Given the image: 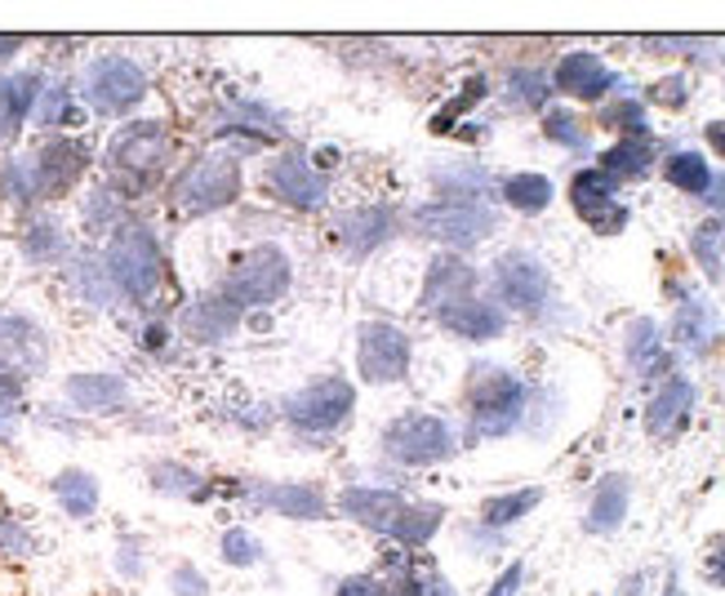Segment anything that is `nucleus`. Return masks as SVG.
<instances>
[{
	"mask_svg": "<svg viewBox=\"0 0 725 596\" xmlns=\"http://www.w3.org/2000/svg\"><path fill=\"white\" fill-rule=\"evenodd\" d=\"M241 191V165L236 156H201L191 161L174 183V206L183 214H214L236 201Z\"/></svg>",
	"mask_w": 725,
	"mask_h": 596,
	"instance_id": "obj_2",
	"label": "nucleus"
},
{
	"mask_svg": "<svg viewBox=\"0 0 725 596\" xmlns=\"http://www.w3.org/2000/svg\"><path fill=\"white\" fill-rule=\"evenodd\" d=\"M36 94H40V77L36 72H19V77L0 81V135H5V139H14L23 129Z\"/></svg>",
	"mask_w": 725,
	"mask_h": 596,
	"instance_id": "obj_20",
	"label": "nucleus"
},
{
	"mask_svg": "<svg viewBox=\"0 0 725 596\" xmlns=\"http://www.w3.org/2000/svg\"><path fill=\"white\" fill-rule=\"evenodd\" d=\"M539 499H543L539 490H516V494L486 499V507H481V521H486V525H512V521H521L525 512H530Z\"/></svg>",
	"mask_w": 725,
	"mask_h": 596,
	"instance_id": "obj_32",
	"label": "nucleus"
},
{
	"mask_svg": "<svg viewBox=\"0 0 725 596\" xmlns=\"http://www.w3.org/2000/svg\"><path fill=\"white\" fill-rule=\"evenodd\" d=\"M174 587H178V596H201V592H206V579L183 565V570L174 574Z\"/></svg>",
	"mask_w": 725,
	"mask_h": 596,
	"instance_id": "obj_47",
	"label": "nucleus"
},
{
	"mask_svg": "<svg viewBox=\"0 0 725 596\" xmlns=\"http://www.w3.org/2000/svg\"><path fill=\"white\" fill-rule=\"evenodd\" d=\"M58 120H72V94L68 90H49V103L40 107V125H58Z\"/></svg>",
	"mask_w": 725,
	"mask_h": 596,
	"instance_id": "obj_41",
	"label": "nucleus"
},
{
	"mask_svg": "<svg viewBox=\"0 0 725 596\" xmlns=\"http://www.w3.org/2000/svg\"><path fill=\"white\" fill-rule=\"evenodd\" d=\"M68 396H72V406H81V410L107 414V410L125 406V383L116 374H77L68 383Z\"/></svg>",
	"mask_w": 725,
	"mask_h": 596,
	"instance_id": "obj_24",
	"label": "nucleus"
},
{
	"mask_svg": "<svg viewBox=\"0 0 725 596\" xmlns=\"http://www.w3.org/2000/svg\"><path fill=\"white\" fill-rule=\"evenodd\" d=\"M664 174H668L673 187H681V191H690V196H703V191L712 187V170H708V161L694 156V152H677V156L664 165Z\"/></svg>",
	"mask_w": 725,
	"mask_h": 596,
	"instance_id": "obj_30",
	"label": "nucleus"
},
{
	"mask_svg": "<svg viewBox=\"0 0 725 596\" xmlns=\"http://www.w3.org/2000/svg\"><path fill=\"white\" fill-rule=\"evenodd\" d=\"M54 494H58V503L68 507L72 516H90L98 507V481L90 472H62L54 481Z\"/></svg>",
	"mask_w": 725,
	"mask_h": 596,
	"instance_id": "obj_29",
	"label": "nucleus"
},
{
	"mask_svg": "<svg viewBox=\"0 0 725 596\" xmlns=\"http://www.w3.org/2000/svg\"><path fill=\"white\" fill-rule=\"evenodd\" d=\"M441 325L458 339H472V343H486V339H499L503 335V312L490 307V303H477V299H464V303H449L441 307Z\"/></svg>",
	"mask_w": 725,
	"mask_h": 596,
	"instance_id": "obj_17",
	"label": "nucleus"
},
{
	"mask_svg": "<svg viewBox=\"0 0 725 596\" xmlns=\"http://www.w3.org/2000/svg\"><path fill=\"white\" fill-rule=\"evenodd\" d=\"M391 596H428V587L414 570H397V579H391Z\"/></svg>",
	"mask_w": 725,
	"mask_h": 596,
	"instance_id": "obj_45",
	"label": "nucleus"
},
{
	"mask_svg": "<svg viewBox=\"0 0 725 596\" xmlns=\"http://www.w3.org/2000/svg\"><path fill=\"white\" fill-rule=\"evenodd\" d=\"M481 94H486V81H481V77H477V81H468V94H458V98H454V103H449V107L436 116V129H449V120H454L458 112H468V107H472Z\"/></svg>",
	"mask_w": 725,
	"mask_h": 596,
	"instance_id": "obj_40",
	"label": "nucleus"
},
{
	"mask_svg": "<svg viewBox=\"0 0 725 596\" xmlns=\"http://www.w3.org/2000/svg\"><path fill=\"white\" fill-rule=\"evenodd\" d=\"M654 103L681 107V103H686V81H658V85H654Z\"/></svg>",
	"mask_w": 725,
	"mask_h": 596,
	"instance_id": "obj_46",
	"label": "nucleus"
},
{
	"mask_svg": "<svg viewBox=\"0 0 725 596\" xmlns=\"http://www.w3.org/2000/svg\"><path fill=\"white\" fill-rule=\"evenodd\" d=\"M708 143L725 156V120H712V125H708Z\"/></svg>",
	"mask_w": 725,
	"mask_h": 596,
	"instance_id": "obj_49",
	"label": "nucleus"
},
{
	"mask_svg": "<svg viewBox=\"0 0 725 596\" xmlns=\"http://www.w3.org/2000/svg\"><path fill=\"white\" fill-rule=\"evenodd\" d=\"M606 125H615V129H632V135H645L641 103H615V107L606 112Z\"/></svg>",
	"mask_w": 725,
	"mask_h": 596,
	"instance_id": "obj_39",
	"label": "nucleus"
},
{
	"mask_svg": "<svg viewBox=\"0 0 725 596\" xmlns=\"http://www.w3.org/2000/svg\"><path fill=\"white\" fill-rule=\"evenodd\" d=\"M494 285H499L503 303H512L521 312H539L548 303V290H552L543 262L530 254H503L494 262Z\"/></svg>",
	"mask_w": 725,
	"mask_h": 596,
	"instance_id": "obj_12",
	"label": "nucleus"
},
{
	"mask_svg": "<svg viewBox=\"0 0 725 596\" xmlns=\"http://www.w3.org/2000/svg\"><path fill=\"white\" fill-rule=\"evenodd\" d=\"M262 557V548H258V539H249L245 529H227L223 535V561L227 565H254Z\"/></svg>",
	"mask_w": 725,
	"mask_h": 596,
	"instance_id": "obj_35",
	"label": "nucleus"
},
{
	"mask_svg": "<svg viewBox=\"0 0 725 596\" xmlns=\"http://www.w3.org/2000/svg\"><path fill=\"white\" fill-rule=\"evenodd\" d=\"M268 191H277L281 201L294 206V210H320L329 183H325V174L312 170L303 156H277V161L268 165Z\"/></svg>",
	"mask_w": 725,
	"mask_h": 596,
	"instance_id": "obj_13",
	"label": "nucleus"
},
{
	"mask_svg": "<svg viewBox=\"0 0 725 596\" xmlns=\"http://www.w3.org/2000/svg\"><path fill=\"white\" fill-rule=\"evenodd\" d=\"M10 49H19V40H14V36H0V58H5Z\"/></svg>",
	"mask_w": 725,
	"mask_h": 596,
	"instance_id": "obj_51",
	"label": "nucleus"
},
{
	"mask_svg": "<svg viewBox=\"0 0 725 596\" xmlns=\"http://www.w3.org/2000/svg\"><path fill=\"white\" fill-rule=\"evenodd\" d=\"M601 170H606L610 178H641V174L650 170V148H645L641 139L619 143V148H610V152L601 156Z\"/></svg>",
	"mask_w": 725,
	"mask_h": 596,
	"instance_id": "obj_31",
	"label": "nucleus"
},
{
	"mask_svg": "<svg viewBox=\"0 0 725 596\" xmlns=\"http://www.w3.org/2000/svg\"><path fill=\"white\" fill-rule=\"evenodd\" d=\"M664 579H673V570H664V565L641 570V574L623 587V596H668V587H650V583H664Z\"/></svg>",
	"mask_w": 725,
	"mask_h": 596,
	"instance_id": "obj_38",
	"label": "nucleus"
},
{
	"mask_svg": "<svg viewBox=\"0 0 725 596\" xmlns=\"http://www.w3.org/2000/svg\"><path fill=\"white\" fill-rule=\"evenodd\" d=\"M90 165V152L81 143H68V139H58L49 143L36 161H32V178H36V196H62Z\"/></svg>",
	"mask_w": 725,
	"mask_h": 596,
	"instance_id": "obj_15",
	"label": "nucleus"
},
{
	"mask_svg": "<svg viewBox=\"0 0 725 596\" xmlns=\"http://www.w3.org/2000/svg\"><path fill=\"white\" fill-rule=\"evenodd\" d=\"M391 232V214L387 210H356V214H343L339 219V245L348 254H370L378 241H387Z\"/></svg>",
	"mask_w": 725,
	"mask_h": 596,
	"instance_id": "obj_22",
	"label": "nucleus"
},
{
	"mask_svg": "<svg viewBox=\"0 0 725 596\" xmlns=\"http://www.w3.org/2000/svg\"><path fill=\"white\" fill-rule=\"evenodd\" d=\"M232 325H236V303H227V299H201V307L187 312V335L206 339V343L227 339Z\"/></svg>",
	"mask_w": 725,
	"mask_h": 596,
	"instance_id": "obj_26",
	"label": "nucleus"
},
{
	"mask_svg": "<svg viewBox=\"0 0 725 596\" xmlns=\"http://www.w3.org/2000/svg\"><path fill=\"white\" fill-rule=\"evenodd\" d=\"M543 129H548V139H552V143H565V148H583V129H578V120H574L570 112H552Z\"/></svg>",
	"mask_w": 725,
	"mask_h": 596,
	"instance_id": "obj_37",
	"label": "nucleus"
},
{
	"mask_svg": "<svg viewBox=\"0 0 725 596\" xmlns=\"http://www.w3.org/2000/svg\"><path fill=\"white\" fill-rule=\"evenodd\" d=\"M525 387L503 370H477L472 383V436H503L521 423Z\"/></svg>",
	"mask_w": 725,
	"mask_h": 596,
	"instance_id": "obj_5",
	"label": "nucleus"
},
{
	"mask_svg": "<svg viewBox=\"0 0 725 596\" xmlns=\"http://www.w3.org/2000/svg\"><path fill=\"white\" fill-rule=\"evenodd\" d=\"M27 249H32L36 258H45V254H58V249H62V241H58V227H32V241H27Z\"/></svg>",
	"mask_w": 725,
	"mask_h": 596,
	"instance_id": "obj_43",
	"label": "nucleus"
},
{
	"mask_svg": "<svg viewBox=\"0 0 725 596\" xmlns=\"http://www.w3.org/2000/svg\"><path fill=\"white\" fill-rule=\"evenodd\" d=\"M254 499L262 507L290 516V521H320L325 516V499H320L316 486H290V481H281V486H254Z\"/></svg>",
	"mask_w": 725,
	"mask_h": 596,
	"instance_id": "obj_18",
	"label": "nucleus"
},
{
	"mask_svg": "<svg viewBox=\"0 0 725 596\" xmlns=\"http://www.w3.org/2000/svg\"><path fill=\"white\" fill-rule=\"evenodd\" d=\"M673 335H677V343L699 348V343L712 335V316H708V307H703V303H686V307L677 312V320H673Z\"/></svg>",
	"mask_w": 725,
	"mask_h": 596,
	"instance_id": "obj_33",
	"label": "nucleus"
},
{
	"mask_svg": "<svg viewBox=\"0 0 725 596\" xmlns=\"http://www.w3.org/2000/svg\"><path fill=\"white\" fill-rule=\"evenodd\" d=\"M0 357L10 361V370H36L45 361V339L40 329L23 316H5L0 320Z\"/></svg>",
	"mask_w": 725,
	"mask_h": 596,
	"instance_id": "obj_19",
	"label": "nucleus"
},
{
	"mask_svg": "<svg viewBox=\"0 0 725 596\" xmlns=\"http://www.w3.org/2000/svg\"><path fill=\"white\" fill-rule=\"evenodd\" d=\"M356 406V392L348 378H316L312 387L294 392L285 401V419L303 432H335L352 419Z\"/></svg>",
	"mask_w": 725,
	"mask_h": 596,
	"instance_id": "obj_6",
	"label": "nucleus"
},
{
	"mask_svg": "<svg viewBox=\"0 0 725 596\" xmlns=\"http://www.w3.org/2000/svg\"><path fill=\"white\" fill-rule=\"evenodd\" d=\"M690 406H694V387L686 383V378H673L664 392L650 401V414H645V428L654 432V436H673L681 423H686V414H690Z\"/></svg>",
	"mask_w": 725,
	"mask_h": 596,
	"instance_id": "obj_21",
	"label": "nucleus"
},
{
	"mask_svg": "<svg viewBox=\"0 0 725 596\" xmlns=\"http://www.w3.org/2000/svg\"><path fill=\"white\" fill-rule=\"evenodd\" d=\"M628 361L641 378H654L668 370V357L658 348V335H654V320H636L632 325V339H628Z\"/></svg>",
	"mask_w": 725,
	"mask_h": 596,
	"instance_id": "obj_27",
	"label": "nucleus"
},
{
	"mask_svg": "<svg viewBox=\"0 0 725 596\" xmlns=\"http://www.w3.org/2000/svg\"><path fill=\"white\" fill-rule=\"evenodd\" d=\"M383 449L397 463L423 468V463H441L445 454H454V436L436 414H401L383 432Z\"/></svg>",
	"mask_w": 725,
	"mask_h": 596,
	"instance_id": "obj_7",
	"label": "nucleus"
},
{
	"mask_svg": "<svg viewBox=\"0 0 725 596\" xmlns=\"http://www.w3.org/2000/svg\"><path fill=\"white\" fill-rule=\"evenodd\" d=\"M472 290V268L458 258H441L432 277H428V290H423V303L428 307H449V303H464Z\"/></svg>",
	"mask_w": 725,
	"mask_h": 596,
	"instance_id": "obj_23",
	"label": "nucleus"
},
{
	"mask_svg": "<svg viewBox=\"0 0 725 596\" xmlns=\"http://www.w3.org/2000/svg\"><path fill=\"white\" fill-rule=\"evenodd\" d=\"M570 201H574V210H578L583 223H592V227L606 232V236L628 223V206L615 196V178H610L606 170H583V174H574Z\"/></svg>",
	"mask_w": 725,
	"mask_h": 596,
	"instance_id": "obj_11",
	"label": "nucleus"
},
{
	"mask_svg": "<svg viewBox=\"0 0 725 596\" xmlns=\"http://www.w3.org/2000/svg\"><path fill=\"white\" fill-rule=\"evenodd\" d=\"M628 499H632L628 481L623 477H606L601 490L592 494V507H587V529H592V535H610V529L628 516Z\"/></svg>",
	"mask_w": 725,
	"mask_h": 596,
	"instance_id": "obj_25",
	"label": "nucleus"
},
{
	"mask_svg": "<svg viewBox=\"0 0 725 596\" xmlns=\"http://www.w3.org/2000/svg\"><path fill=\"white\" fill-rule=\"evenodd\" d=\"M521 579H525V565H521V561H512V565L494 579V587H490L486 596H516V592H521Z\"/></svg>",
	"mask_w": 725,
	"mask_h": 596,
	"instance_id": "obj_42",
	"label": "nucleus"
},
{
	"mask_svg": "<svg viewBox=\"0 0 725 596\" xmlns=\"http://www.w3.org/2000/svg\"><path fill=\"white\" fill-rule=\"evenodd\" d=\"M503 201L521 214H539L548 201H552V183L543 174H512L503 183Z\"/></svg>",
	"mask_w": 725,
	"mask_h": 596,
	"instance_id": "obj_28",
	"label": "nucleus"
},
{
	"mask_svg": "<svg viewBox=\"0 0 725 596\" xmlns=\"http://www.w3.org/2000/svg\"><path fill=\"white\" fill-rule=\"evenodd\" d=\"M414 227L432 241H445V245H477L481 236H490L494 219L477 201H436V206H423L414 214Z\"/></svg>",
	"mask_w": 725,
	"mask_h": 596,
	"instance_id": "obj_10",
	"label": "nucleus"
},
{
	"mask_svg": "<svg viewBox=\"0 0 725 596\" xmlns=\"http://www.w3.org/2000/svg\"><path fill=\"white\" fill-rule=\"evenodd\" d=\"M343 512L370 529L401 539V544H428L441 529V507L436 503H406L391 490H370V486H352L343 490Z\"/></svg>",
	"mask_w": 725,
	"mask_h": 596,
	"instance_id": "obj_1",
	"label": "nucleus"
},
{
	"mask_svg": "<svg viewBox=\"0 0 725 596\" xmlns=\"http://www.w3.org/2000/svg\"><path fill=\"white\" fill-rule=\"evenodd\" d=\"M708 574H712V583H716V587H725V548H716V552H712Z\"/></svg>",
	"mask_w": 725,
	"mask_h": 596,
	"instance_id": "obj_48",
	"label": "nucleus"
},
{
	"mask_svg": "<svg viewBox=\"0 0 725 596\" xmlns=\"http://www.w3.org/2000/svg\"><path fill=\"white\" fill-rule=\"evenodd\" d=\"M165 152H169V135L156 125V120H139V125H129V129H120V135L112 139V165L116 170H129V174H148V170H156L161 161H165Z\"/></svg>",
	"mask_w": 725,
	"mask_h": 596,
	"instance_id": "obj_14",
	"label": "nucleus"
},
{
	"mask_svg": "<svg viewBox=\"0 0 725 596\" xmlns=\"http://www.w3.org/2000/svg\"><path fill=\"white\" fill-rule=\"evenodd\" d=\"M285 290H290V258L277 245H258L232 268L223 299L236 307H262V303H277Z\"/></svg>",
	"mask_w": 725,
	"mask_h": 596,
	"instance_id": "obj_4",
	"label": "nucleus"
},
{
	"mask_svg": "<svg viewBox=\"0 0 725 596\" xmlns=\"http://www.w3.org/2000/svg\"><path fill=\"white\" fill-rule=\"evenodd\" d=\"M356 361L370 383H401L410 370V335L387 320H370V325H361Z\"/></svg>",
	"mask_w": 725,
	"mask_h": 596,
	"instance_id": "obj_9",
	"label": "nucleus"
},
{
	"mask_svg": "<svg viewBox=\"0 0 725 596\" xmlns=\"http://www.w3.org/2000/svg\"><path fill=\"white\" fill-rule=\"evenodd\" d=\"M107 277L120 294L148 299L161 285V249L148 227H120L107 249Z\"/></svg>",
	"mask_w": 725,
	"mask_h": 596,
	"instance_id": "obj_3",
	"label": "nucleus"
},
{
	"mask_svg": "<svg viewBox=\"0 0 725 596\" xmlns=\"http://www.w3.org/2000/svg\"><path fill=\"white\" fill-rule=\"evenodd\" d=\"M143 94H148V77H143L129 58H120V54L98 58L94 68L85 72V98H90L98 112H107V116L129 112L135 103H143Z\"/></svg>",
	"mask_w": 725,
	"mask_h": 596,
	"instance_id": "obj_8",
	"label": "nucleus"
},
{
	"mask_svg": "<svg viewBox=\"0 0 725 596\" xmlns=\"http://www.w3.org/2000/svg\"><path fill=\"white\" fill-rule=\"evenodd\" d=\"M335 596H383V583H378V579H365V574H356V579H343Z\"/></svg>",
	"mask_w": 725,
	"mask_h": 596,
	"instance_id": "obj_44",
	"label": "nucleus"
},
{
	"mask_svg": "<svg viewBox=\"0 0 725 596\" xmlns=\"http://www.w3.org/2000/svg\"><path fill=\"white\" fill-rule=\"evenodd\" d=\"M721 236H725L721 223H703V227L694 232V254H699V262H703L708 277H721Z\"/></svg>",
	"mask_w": 725,
	"mask_h": 596,
	"instance_id": "obj_34",
	"label": "nucleus"
},
{
	"mask_svg": "<svg viewBox=\"0 0 725 596\" xmlns=\"http://www.w3.org/2000/svg\"><path fill=\"white\" fill-rule=\"evenodd\" d=\"M615 85H619V77L606 68V62H601L597 54H587V49L565 54V58L557 62V90H561V94H574V98H601V94L615 90Z\"/></svg>",
	"mask_w": 725,
	"mask_h": 596,
	"instance_id": "obj_16",
	"label": "nucleus"
},
{
	"mask_svg": "<svg viewBox=\"0 0 725 596\" xmlns=\"http://www.w3.org/2000/svg\"><path fill=\"white\" fill-rule=\"evenodd\" d=\"M5 196H14V201H36V178H32V161H10L5 170Z\"/></svg>",
	"mask_w": 725,
	"mask_h": 596,
	"instance_id": "obj_36",
	"label": "nucleus"
},
{
	"mask_svg": "<svg viewBox=\"0 0 725 596\" xmlns=\"http://www.w3.org/2000/svg\"><path fill=\"white\" fill-rule=\"evenodd\" d=\"M428 596H458V592H454V587H449V583H445V579H432V587H428Z\"/></svg>",
	"mask_w": 725,
	"mask_h": 596,
	"instance_id": "obj_50",
	"label": "nucleus"
}]
</instances>
